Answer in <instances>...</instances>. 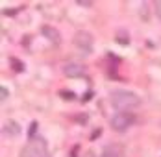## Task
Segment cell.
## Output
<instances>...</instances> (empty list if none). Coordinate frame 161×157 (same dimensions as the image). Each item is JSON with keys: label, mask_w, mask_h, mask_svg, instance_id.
<instances>
[{"label": "cell", "mask_w": 161, "mask_h": 157, "mask_svg": "<svg viewBox=\"0 0 161 157\" xmlns=\"http://www.w3.org/2000/svg\"><path fill=\"white\" fill-rule=\"evenodd\" d=\"M47 155H48V148H47V142L43 139L30 141L20 152V157H47Z\"/></svg>", "instance_id": "7a4b0ae2"}, {"label": "cell", "mask_w": 161, "mask_h": 157, "mask_svg": "<svg viewBox=\"0 0 161 157\" xmlns=\"http://www.w3.org/2000/svg\"><path fill=\"white\" fill-rule=\"evenodd\" d=\"M109 122H111V127L115 131H126L130 126L135 122V116L130 111H119V113H115L111 116Z\"/></svg>", "instance_id": "3957f363"}, {"label": "cell", "mask_w": 161, "mask_h": 157, "mask_svg": "<svg viewBox=\"0 0 161 157\" xmlns=\"http://www.w3.org/2000/svg\"><path fill=\"white\" fill-rule=\"evenodd\" d=\"M109 102L117 111H130L135 109L141 104V98L131 91H126V89H115L109 93Z\"/></svg>", "instance_id": "6da1fadb"}, {"label": "cell", "mask_w": 161, "mask_h": 157, "mask_svg": "<svg viewBox=\"0 0 161 157\" xmlns=\"http://www.w3.org/2000/svg\"><path fill=\"white\" fill-rule=\"evenodd\" d=\"M63 74L69 78H80V76H85V68L78 63H69L63 67Z\"/></svg>", "instance_id": "5b68a950"}, {"label": "cell", "mask_w": 161, "mask_h": 157, "mask_svg": "<svg viewBox=\"0 0 161 157\" xmlns=\"http://www.w3.org/2000/svg\"><path fill=\"white\" fill-rule=\"evenodd\" d=\"M154 8H156V15L161 19V0H158V2L154 4Z\"/></svg>", "instance_id": "9c48e42d"}, {"label": "cell", "mask_w": 161, "mask_h": 157, "mask_svg": "<svg viewBox=\"0 0 161 157\" xmlns=\"http://www.w3.org/2000/svg\"><path fill=\"white\" fill-rule=\"evenodd\" d=\"M19 131H20V129H19V126H17L15 122H11V120L4 124V133H6V135H11V137H13V135H17Z\"/></svg>", "instance_id": "ba28073f"}, {"label": "cell", "mask_w": 161, "mask_h": 157, "mask_svg": "<svg viewBox=\"0 0 161 157\" xmlns=\"http://www.w3.org/2000/svg\"><path fill=\"white\" fill-rule=\"evenodd\" d=\"M100 157H124V152H122L120 146L109 144V146H106V148L102 150V155Z\"/></svg>", "instance_id": "8992f818"}, {"label": "cell", "mask_w": 161, "mask_h": 157, "mask_svg": "<svg viewBox=\"0 0 161 157\" xmlns=\"http://www.w3.org/2000/svg\"><path fill=\"white\" fill-rule=\"evenodd\" d=\"M6 96H8V91H6V89L2 87V100H6Z\"/></svg>", "instance_id": "30bf717a"}, {"label": "cell", "mask_w": 161, "mask_h": 157, "mask_svg": "<svg viewBox=\"0 0 161 157\" xmlns=\"http://www.w3.org/2000/svg\"><path fill=\"white\" fill-rule=\"evenodd\" d=\"M43 35H47V37H48V41H52L54 45H58V43H59V33L54 30V28L45 26V28H43Z\"/></svg>", "instance_id": "52a82bcc"}, {"label": "cell", "mask_w": 161, "mask_h": 157, "mask_svg": "<svg viewBox=\"0 0 161 157\" xmlns=\"http://www.w3.org/2000/svg\"><path fill=\"white\" fill-rule=\"evenodd\" d=\"M74 45L80 48L85 56L91 54V50H93V37H91V33H87V31L76 33V35H74Z\"/></svg>", "instance_id": "277c9868"}]
</instances>
